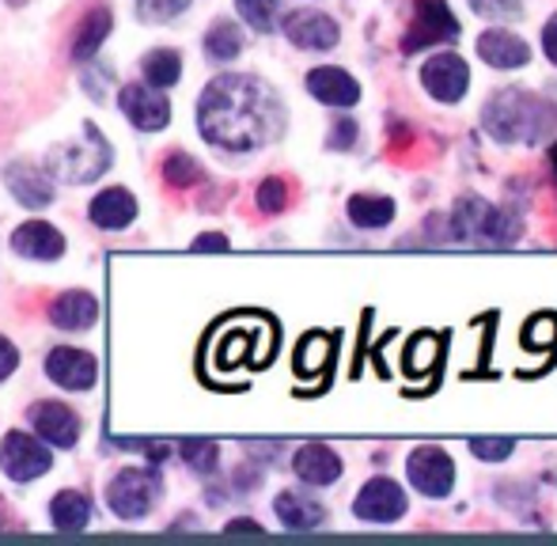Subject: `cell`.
<instances>
[{"instance_id": "cell-1", "label": "cell", "mask_w": 557, "mask_h": 546, "mask_svg": "<svg viewBox=\"0 0 557 546\" xmlns=\"http://www.w3.org/2000/svg\"><path fill=\"white\" fill-rule=\"evenodd\" d=\"M198 129L224 152H255L285 129V107L258 76H216L198 99Z\"/></svg>"}, {"instance_id": "cell-2", "label": "cell", "mask_w": 557, "mask_h": 546, "mask_svg": "<svg viewBox=\"0 0 557 546\" xmlns=\"http://www.w3.org/2000/svg\"><path fill=\"white\" fill-rule=\"evenodd\" d=\"M482 126L497 145H535L554 129V107L531 91L508 88L482 107Z\"/></svg>"}, {"instance_id": "cell-3", "label": "cell", "mask_w": 557, "mask_h": 546, "mask_svg": "<svg viewBox=\"0 0 557 546\" xmlns=\"http://www.w3.org/2000/svg\"><path fill=\"white\" fill-rule=\"evenodd\" d=\"M520 216L508 209L490 206L485 198H459L451 209L455 239H482V244H516L520 239Z\"/></svg>"}, {"instance_id": "cell-4", "label": "cell", "mask_w": 557, "mask_h": 546, "mask_svg": "<svg viewBox=\"0 0 557 546\" xmlns=\"http://www.w3.org/2000/svg\"><path fill=\"white\" fill-rule=\"evenodd\" d=\"M46 167H50L53 178H65V183H91V178H99L111 167V145L91 122H84L81 140L53 148Z\"/></svg>"}, {"instance_id": "cell-5", "label": "cell", "mask_w": 557, "mask_h": 546, "mask_svg": "<svg viewBox=\"0 0 557 546\" xmlns=\"http://www.w3.org/2000/svg\"><path fill=\"white\" fill-rule=\"evenodd\" d=\"M156 497H160V474L145 471V467H125L122 474L111 479V486H107V505H111L117 520L148 517Z\"/></svg>"}, {"instance_id": "cell-6", "label": "cell", "mask_w": 557, "mask_h": 546, "mask_svg": "<svg viewBox=\"0 0 557 546\" xmlns=\"http://www.w3.org/2000/svg\"><path fill=\"white\" fill-rule=\"evenodd\" d=\"M455 38H459V20L451 15L447 0H418V12L403 38V53H418L425 46L455 42Z\"/></svg>"}, {"instance_id": "cell-7", "label": "cell", "mask_w": 557, "mask_h": 546, "mask_svg": "<svg viewBox=\"0 0 557 546\" xmlns=\"http://www.w3.org/2000/svg\"><path fill=\"white\" fill-rule=\"evenodd\" d=\"M406 479L421 497H447L455 486V459L444 448H413L406 459Z\"/></svg>"}, {"instance_id": "cell-8", "label": "cell", "mask_w": 557, "mask_h": 546, "mask_svg": "<svg viewBox=\"0 0 557 546\" xmlns=\"http://www.w3.org/2000/svg\"><path fill=\"white\" fill-rule=\"evenodd\" d=\"M53 467V456L27 433H8L0 444V471L12 482H35Z\"/></svg>"}, {"instance_id": "cell-9", "label": "cell", "mask_w": 557, "mask_h": 546, "mask_svg": "<svg viewBox=\"0 0 557 546\" xmlns=\"http://www.w3.org/2000/svg\"><path fill=\"white\" fill-rule=\"evenodd\" d=\"M421 88L436 99V103H459L470 88V65L459 53H436L421 65Z\"/></svg>"}, {"instance_id": "cell-10", "label": "cell", "mask_w": 557, "mask_h": 546, "mask_svg": "<svg viewBox=\"0 0 557 546\" xmlns=\"http://www.w3.org/2000/svg\"><path fill=\"white\" fill-rule=\"evenodd\" d=\"M117 107H122L125 119L137 129H145V134H156V129H163L171 122L168 96H163L160 88H152V84H125L122 96H117Z\"/></svg>"}, {"instance_id": "cell-11", "label": "cell", "mask_w": 557, "mask_h": 546, "mask_svg": "<svg viewBox=\"0 0 557 546\" xmlns=\"http://www.w3.org/2000/svg\"><path fill=\"white\" fill-rule=\"evenodd\" d=\"M352 517L364 524H395L406 517V494L398 482L391 479H372L352 501Z\"/></svg>"}, {"instance_id": "cell-12", "label": "cell", "mask_w": 557, "mask_h": 546, "mask_svg": "<svg viewBox=\"0 0 557 546\" xmlns=\"http://www.w3.org/2000/svg\"><path fill=\"white\" fill-rule=\"evenodd\" d=\"M46 376L53 380L65 392H88L99 380V361L88 349H73V346H58L46 357Z\"/></svg>"}, {"instance_id": "cell-13", "label": "cell", "mask_w": 557, "mask_h": 546, "mask_svg": "<svg viewBox=\"0 0 557 546\" xmlns=\"http://www.w3.org/2000/svg\"><path fill=\"white\" fill-rule=\"evenodd\" d=\"M285 38L300 50H334L342 30L331 15L323 12H311V8H300V12H288L285 15Z\"/></svg>"}, {"instance_id": "cell-14", "label": "cell", "mask_w": 557, "mask_h": 546, "mask_svg": "<svg viewBox=\"0 0 557 546\" xmlns=\"http://www.w3.org/2000/svg\"><path fill=\"white\" fill-rule=\"evenodd\" d=\"M4 183H8V190L15 194V201H20L23 209H46L53 201V178L46 175L42 167L27 163V160L8 163Z\"/></svg>"}, {"instance_id": "cell-15", "label": "cell", "mask_w": 557, "mask_h": 546, "mask_svg": "<svg viewBox=\"0 0 557 546\" xmlns=\"http://www.w3.org/2000/svg\"><path fill=\"white\" fill-rule=\"evenodd\" d=\"M30 421H35V433L53 448H73L81 440V418L65 402H35Z\"/></svg>"}, {"instance_id": "cell-16", "label": "cell", "mask_w": 557, "mask_h": 546, "mask_svg": "<svg viewBox=\"0 0 557 546\" xmlns=\"http://www.w3.org/2000/svg\"><path fill=\"white\" fill-rule=\"evenodd\" d=\"M12 251L35 262H53L65 255V236L46 221H27L12 232Z\"/></svg>"}, {"instance_id": "cell-17", "label": "cell", "mask_w": 557, "mask_h": 546, "mask_svg": "<svg viewBox=\"0 0 557 546\" xmlns=\"http://www.w3.org/2000/svg\"><path fill=\"white\" fill-rule=\"evenodd\" d=\"M478 58L490 69H523L531 61V46L505 27H493L478 38Z\"/></svg>"}, {"instance_id": "cell-18", "label": "cell", "mask_w": 557, "mask_h": 546, "mask_svg": "<svg viewBox=\"0 0 557 546\" xmlns=\"http://www.w3.org/2000/svg\"><path fill=\"white\" fill-rule=\"evenodd\" d=\"M46 315H50V323L58 331H88L99 319V300L91 293H84V288H73V293L53 296Z\"/></svg>"}, {"instance_id": "cell-19", "label": "cell", "mask_w": 557, "mask_h": 546, "mask_svg": "<svg viewBox=\"0 0 557 546\" xmlns=\"http://www.w3.org/2000/svg\"><path fill=\"white\" fill-rule=\"evenodd\" d=\"M308 91L326 107H357L360 103V84L352 80L345 69L323 65V69H311L308 73Z\"/></svg>"}, {"instance_id": "cell-20", "label": "cell", "mask_w": 557, "mask_h": 546, "mask_svg": "<svg viewBox=\"0 0 557 546\" xmlns=\"http://www.w3.org/2000/svg\"><path fill=\"white\" fill-rule=\"evenodd\" d=\"M293 471L308 486H334L342 479V456L326 444H304L293 456Z\"/></svg>"}, {"instance_id": "cell-21", "label": "cell", "mask_w": 557, "mask_h": 546, "mask_svg": "<svg viewBox=\"0 0 557 546\" xmlns=\"http://www.w3.org/2000/svg\"><path fill=\"white\" fill-rule=\"evenodd\" d=\"M88 216L96 228L122 232V228H129L133 216H137V198H133L129 190H122V186H111V190L96 194V201L88 206Z\"/></svg>"}, {"instance_id": "cell-22", "label": "cell", "mask_w": 557, "mask_h": 546, "mask_svg": "<svg viewBox=\"0 0 557 546\" xmlns=\"http://www.w3.org/2000/svg\"><path fill=\"white\" fill-rule=\"evenodd\" d=\"M273 512H277L281 524L293 528V532H311V528H319L326 520L323 505L311 501V497L300 494V489H285V494H277Z\"/></svg>"}, {"instance_id": "cell-23", "label": "cell", "mask_w": 557, "mask_h": 546, "mask_svg": "<svg viewBox=\"0 0 557 546\" xmlns=\"http://www.w3.org/2000/svg\"><path fill=\"white\" fill-rule=\"evenodd\" d=\"M107 35H111V12L107 8H91L88 15L81 20V27H76L73 35V61H91L99 53V46L107 42Z\"/></svg>"}, {"instance_id": "cell-24", "label": "cell", "mask_w": 557, "mask_h": 546, "mask_svg": "<svg viewBox=\"0 0 557 546\" xmlns=\"http://www.w3.org/2000/svg\"><path fill=\"white\" fill-rule=\"evenodd\" d=\"M349 221L364 232H375V228H387L395 221V201L383 198V194H352L349 206H345Z\"/></svg>"}, {"instance_id": "cell-25", "label": "cell", "mask_w": 557, "mask_h": 546, "mask_svg": "<svg viewBox=\"0 0 557 546\" xmlns=\"http://www.w3.org/2000/svg\"><path fill=\"white\" fill-rule=\"evenodd\" d=\"M50 520L58 532H84L91 520V501L81 489H61L50 501Z\"/></svg>"}, {"instance_id": "cell-26", "label": "cell", "mask_w": 557, "mask_h": 546, "mask_svg": "<svg viewBox=\"0 0 557 546\" xmlns=\"http://www.w3.org/2000/svg\"><path fill=\"white\" fill-rule=\"evenodd\" d=\"M140 69H145V80L163 91V88H171V84H178V76H183V58H178L175 50H152L140 61Z\"/></svg>"}, {"instance_id": "cell-27", "label": "cell", "mask_w": 557, "mask_h": 546, "mask_svg": "<svg viewBox=\"0 0 557 546\" xmlns=\"http://www.w3.org/2000/svg\"><path fill=\"white\" fill-rule=\"evenodd\" d=\"M239 50H243V30L235 27V23H213L209 27V35H206V53L213 61H235L239 58Z\"/></svg>"}, {"instance_id": "cell-28", "label": "cell", "mask_w": 557, "mask_h": 546, "mask_svg": "<svg viewBox=\"0 0 557 546\" xmlns=\"http://www.w3.org/2000/svg\"><path fill=\"white\" fill-rule=\"evenodd\" d=\"M178 456H183V463L190 467V471H198V474H213L216 471V463H221V444L216 440H183L178 444Z\"/></svg>"}, {"instance_id": "cell-29", "label": "cell", "mask_w": 557, "mask_h": 546, "mask_svg": "<svg viewBox=\"0 0 557 546\" xmlns=\"http://www.w3.org/2000/svg\"><path fill=\"white\" fill-rule=\"evenodd\" d=\"M163 178H168V186H175V190H186V186L201 183V167H198V160H190L186 152H171L168 160H163Z\"/></svg>"}, {"instance_id": "cell-30", "label": "cell", "mask_w": 557, "mask_h": 546, "mask_svg": "<svg viewBox=\"0 0 557 546\" xmlns=\"http://www.w3.org/2000/svg\"><path fill=\"white\" fill-rule=\"evenodd\" d=\"M235 8H239V15L250 23L255 30H273V23H277V0H235Z\"/></svg>"}, {"instance_id": "cell-31", "label": "cell", "mask_w": 557, "mask_h": 546, "mask_svg": "<svg viewBox=\"0 0 557 546\" xmlns=\"http://www.w3.org/2000/svg\"><path fill=\"white\" fill-rule=\"evenodd\" d=\"M186 8H190V0H137V15L145 23H168L183 15Z\"/></svg>"}, {"instance_id": "cell-32", "label": "cell", "mask_w": 557, "mask_h": 546, "mask_svg": "<svg viewBox=\"0 0 557 546\" xmlns=\"http://www.w3.org/2000/svg\"><path fill=\"white\" fill-rule=\"evenodd\" d=\"M288 206V186L285 178H262V186H258V209L262 213H281V209Z\"/></svg>"}, {"instance_id": "cell-33", "label": "cell", "mask_w": 557, "mask_h": 546, "mask_svg": "<svg viewBox=\"0 0 557 546\" xmlns=\"http://www.w3.org/2000/svg\"><path fill=\"white\" fill-rule=\"evenodd\" d=\"M470 451H474L478 459H485V463H500V459H508L516 451V440H505V436H478V440H470Z\"/></svg>"}, {"instance_id": "cell-34", "label": "cell", "mask_w": 557, "mask_h": 546, "mask_svg": "<svg viewBox=\"0 0 557 546\" xmlns=\"http://www.w3.org/2000/svg\"><path fill=\"white\" fill-rule=\"evenodd\" d=\"M470 8L485 20H516L520 15V0H470Z\"/></svg>"}, {"instance_id": "cell-35", "label": "cell", "mask_w": 557, "mask_h": 546, "mask_svg": "<svg viewBox=\"0 0 557 546\" xmlns=\"http://www.w3.org/2000/svg\"><path fill=\"white\" fill-rule=\"evenodd\" d=\"M352 140H357V122H352V119H337L326 145H331L334 152H345V148H352Z\"/></svg>"}, {"instance_id": "cell-36", "label": "cell", "mask_w": 557, "mask_h": 546, "mask_svg": "<svg viewBox=\"0 0 557 546\" xmlns=\"http://www.w3.org/2000/svg\"><path fill=\"white\" fill-rule=\"evenodd\" d=\"M15 364H20V353H15V346L12 342L0 334V380H8L15 372Z\"/></svg>"}, {"instance_id": "cell-37", "label": "cell", "mask_w": 557, "mask_h": 546, "mask_svg": "<svg viewBox=\"0 0 557 546\" xmlns=\"http://www.w3.org/2000/svg\"><path fill=\"white\" fill-rule=\"evenodd\" d=\"M543 53L557 65V12L546 20V27H543Z\"/></svg>"}, {"instance_id": "cell-38", "label": "cell", "mask_w": 557, "mask_h": 546, "mask_svg": "<svg viewBox=\"0 0 557 546\" xmlns=\"http://www.w3.org/2000/svg\"><path fill=\"white\" fill-rule=\"evenodd\" d=\"M194 251H227V239L216 236V232H209V236H201L198 244H194Z\"/></svg>"}, {"instance_id": "cell-39", "label": "cell", "mask_w": 557, "mask_h": 546, "mask_svg": "<svg viewBox=\"0 0 557 546\" xmlns=\"http://www.w3.org/2000/svg\"><path fill=\"white\" fill-rule=\"evenodd\" d=\"M227 532H262V524H255V520H232Z\"/></svg>"}, {"instance_id": "cell-40", "label": "cell", "mask_w": 557, "mask_h": 546, "mask_svg": "<svg viewBox=\"0 0 557 546\" xmlns=\"http://www.w3.org/2000/svg\"><path fill=\"white\" fill-rule=\"evenodd\" d=\"M550 167H554V178H557V140L550 145Z\"/></svg>"}, {"instance_id": "cell-41", "label": "cell", "mask_w": 557, "mask_h": 546, "mask_svg": "<svg viewBox=\"0 0 557 546\" xmlns=\"http://www.w3.org/2000/svg\"><path fill=\"white\" fill-rule=\"evenodd\" d=\"M12 4H23V0H12Z\"/></svg>"}]
</instances>
